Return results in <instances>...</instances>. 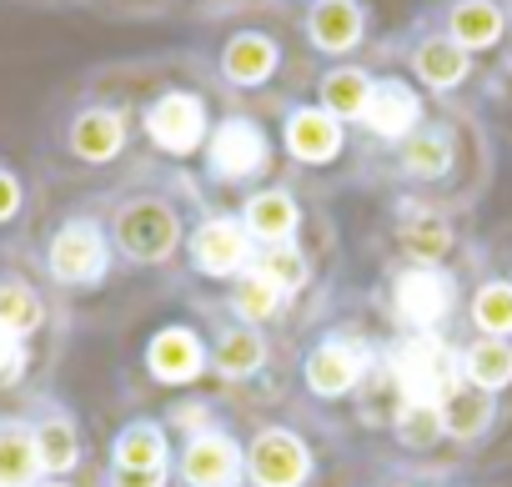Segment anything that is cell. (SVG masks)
<instances>
[{
  "label": "cell",
  "mask_w": 512,
  "mask_h": 487,
  "mask_svg": "<svg viewBox=\"0 0 512 487\" xmlns=\"http://www.w3.org/2000/svg\"><path fill=\"white\" fill-rule=\"evenodd\" d=\"M457 372H462V362L447 352V342L437 332L407 337L397 362H392V377H397V392L407 407H442V397L462 382Z\"/></svg>",
  "instance_id": "6da1fadb"
},
{
  "label": "cell",
  "mask_w": 512,
  "mask_h": 487,
  "mask_svg": "<svg viewBox=\"0 0 512 487\" xmlns=\"http://www.w3.org/2000/svg\"><path fill=\"white\" fill-rule=\"evenodd\" d=\"M272 166V141L251 116H226L206 136V171L226 186H246L256 176H267Z\"/></svg>",
  "instance_id": "7a4b0ae2"
},
{
  "label": "cell",
  "mask_w": 512,
  "mask_h": 487,
  "mask_svg": "<svg viewBox=\"0 0 512 487\" xmlns=\"http://www.w3.org/2000/svg\"><path fill=\"white\" fill-rule=\"evenodd\" d=\"M181 241V216L166 196H136L116 211V247L131 262H166Z\"/></svg>",
  "instance_id": "3957f363"
},
{
  "label": "cell",
  "mask_w": 512,
  "mask_h": 487,
  "mask_svg": "<svg viewBox=\"0 0 512 487\" xmlns=\"http://www.w3.org/2000/svg\"><path fill=\"white\" fill-rule=\"evenodd\" d=\"M452 302H457V292H452V277L442 267H412L407 262L392 277V317L402 327H412V337L437 332L452 317Z\"/></svg>",
  "instance_id": "277c9868"
},
{
  "label": "cell",
  "mask_w": 512,
  "mask_h": 487,
  "mask_svg": "<svg viewBox=\"0 0 512 487\" xmlns=\"http://www.w3.org/2000/svg\"><path fill=\"white\" fill-rule=\"evenodd\" d=\"M146 136L166 151V156H191L206 146V106L196 91H166L151 111H146Z\"/></svg>",
  "instance_id": "5b68a950"
},
{
  "label": "cell",
  "mask_w": 512,
  "mask_h": 487,
  "mask_svg": "<svg viewBox=\"0 0 512 487\" xmlns=\"http://www.w3.org/2000/svg\"><path fill=\"white\" fill-rule=\"evenodd\" d=\"M246 472L256 487H302L307 472H312V457H307V442L287 427H267L256 432L251 452H246Z\"/></svg>",
  "instance_id": "8992f818"
},
{
  "label": "cell",
  "mask_w": 512,
  "mask_h": 487,
  "mask_svg": "<svg viewBox=\"0 0 512 487\" xmlns=\"http://www.w3.org/2000/svg\"><path fill=\"white\" fill-rule=\"evenodd\" d=\"M191 262L206 277H241V272H251V236H246V226L231 221V216L201 221L196 236H191Z\"/></svg>",
  "instance_id": "52a82bcc"
},
{
  "label": "cell",
  "mask_w": 512,
  "mask_h": 487,
  "mask_svg": "<svg viewBox=\"0 0 512 487\" xmlns=\"http://www.w3.org/2000/svg\"><path fill=\"white\" fill-rule=\"evenodd\" d=\"M51 272L71 287H86V282H101L106 272V236L96 221H66L51 241Z\"/></svg>",
  "instance_id": "ba28073f"
},
{
  "label": "cell",
  "mask_w": 512,
  "mask_h": 487,
  "mask_svg": "<svg viewBox=\"0 0 512 487\" xmlns=\"http://www.w3.org/2000/svg\"><path fill=\"white\" fill-rule=\"evenodd\" d=\"M277 71H282V46H277L267 31H236V36L221 46V76H226V86H236V91L267 86Z\"/></svg>",
  "instance_id": "9c48e42d"
},
{
  "label": "cell",
  "mask_w": 512,
  "mask_h": 487,
  "mask_svg": "<svg viewBox=\"0 0 512 487\" xmlns=\"http://www.w3.org/2000/svg\"><path fill=\"white\" fill-rule=\"evenodd\" d=\"M457 146L462 136L447 126V121H422L407 141H402V176L432 186V181H447L452 166H457Z\"/></svg>",
  "instance_id": "30bf717a"
},
{
  "label": "cell",
  "mask_w": 512,
  "mask_h": 487,
  "mask_svg": "<svg viewBox=\"0 0 512 487\" xmlns=\"http://www.w3.org/2000/svg\"><path fill=\"white\" fill-rule=\"evenodd\" d=\"M282 141H287L292 161H302V166H327V161L342 156V141H347V136H342V121H337V116H327L322 106H302V111L287 116Z\"/></svg>",
  "instance_id": "8fae6325"
},
{
  "label": "cell",
  "mask_w": 512,
  "mask_h": 487,
  "mask_svg": "<svg viewBox=\"0 0 512 487\" xmlns=\"http://www.w3.org/2000/svg\"><path fill=\"white\" fill-rule=\"evenodd\" d=\"M181 477L191 487H236L241 477V452L221 432H196L181 452Z\"/></svg>",
  "instance_id": "7c38bea8"
},
{
  "label": "cell",
  "mask_w": 512,
  "mask_h": 487,
  "mask_svg": "<svg viewBox=\"0 0 512 487\" xmlns=\"http://www.w3.org/2000/svg\"><path fill=\"white\" fill-rule=\"evenodd\" d=\"M362 126H367L372 136H382V141H407V136L422 126V101H417V91L402 86V81H377Z\"/></svg>",
  "instance_id": "4fadbf2b"
},
{
  "label": "cell",
  "mask_w": 512,
  "mask_h": 487,
  "mask_svg": "<svg viewBox=\"0 0 512 487\" xmlns=\"http://www.w3.org/2000/svg\"><path fill=\"white\" fill-rule=\"evenodd\" d=\"M307 41L322 56H347L362 41L357 0H312V6H307Z\"/></svg>",
  "instance_id": "5bb4252c"
},
{
  "label": "cell",
  "mask_w": 512,
  "mask_h": 487,
  "mask_svg": "<svg viewBox=\"0 0 512 487\" xmlns=\"http://www.w3.org/2000/svg\"><path fill=\"white\" fill-rule=\"evenodd\" d=\"M297 201L292 191L272 186V191H256L246 206H241V226L251 241H267V247H287V241L297 236Z\"/></svg>",
  "instance_id": "9a60e30c"
},
{
  "label": "cell",
  "mask_w": 512,
  "mask_h": 487,
  "mask_svg": "<svg viewBox=\"0 0 512 487\" xmlns=\"http://www.w3.org/2000/svg\"><path fill=\"white\" fill-rule=\"evenodd\" d=\"M447 36H452L467 56L492 51V46H502V36H507V11L497 6V0H457V6L447 11Z\"/></svg>",
  "instance_id": "2e32d148"
},
{
  "label": "cell",
  "mask_w": 512,
  "mask_h": 487,
  "mask_svg": "<svg viewBox=\"0 0 512 487\" xmlns=\"http://www.w3.org/2000/svg\"><path fill=\"white\" fill-rule=\"evenodd\" d=\"M402 252L412 257V267H437L447 252H452V221L432 206H407L402 211Z\"/></svg>",
  "instance_id": "e0dca14e"
},
{
  "label": "cell",
  "mask_w": 512,
  "mask_h": 487,
  "mask_svg": "<svg viewBox=\"0 0 512 487\" xmlns=\"http://www.w3.org/2000/svg\"><path fill=\"white\" fill-rule=\"evenodd\" d=\"M362 367H367L362 347H352V342H322L307 357V387L317 397H342V392H352L362 382Z\"/></svg>",
  "instance_id": "ac0fdd59"
},
{
  "label": "cell",
  "mask_w": 512,
  "mask_h": 487,
  "mask_svg": "<svg viewBox=\"0 0 512 487\" xmlns=\"http://www.w3.org/2000/svg\"><path fill=\"white\" fill-rule=\"evenodd\" d=\"M121 146H126V121H121V111H111V106H86V111L71 121V151H76L81 161L101 166V161L121 156Z\"/></svg>",
  "instance_id": "d6986e66"
},
{
  "label": "cell",
  "mask_w": 512,
  "mask_h": 487,
  "mask_svg": "<svg viewBox=\"0 0 512 487\" xmlns=\"http://www.w3.org/2000/svg\"><path fill=\"white\" fill-rule=\"evenodd\" d=\"M412 71H417L432 91H457V86L467 81V71H472V56H467L452 36H427V41H417V51H412Z\"/></svg>",
  "instance_id": "ffe728a7"
},
{
  "label": "cell",
  "mask_w": 512,
  "mask_h": 487,
  "mask_svg": "<svg viewBox=\"0 0 512 487\" xmlns=\"http://www.w3.org/2000/svg\"><path fill=\"white\" fill-rule=\"evenodd\" d=\"M146 367H151V377H161L171 387L176 382H191L201 372V342H196V332H186V327L156 332V342L146 352Z\"/></svg>",
  "instance_id": "44dd1931"
},
{
  "label": "cell",
  "mask_w": 512,
  "mask_h": 487,
  "mask_svg": "<svg viewBox=\"0 0 512 487\" xmlns=\"http://www.w3.org/2000/svg\"><path fill=\"white\" fill-rule=\"evenodd\" d=\"M372 86H377V81H372L362 66H337V71L322 76L317 101H322V111L337 116V121H362V116H367V101H372Z\"/></svg>",
  "instance_id": "7402d4cb"
},
{
  "label": "cell",
  "mask_w": 512,
  "mask_h": 487,
  "mask_svg": "<svg viewBox=\"0 0 512 487\" xmlns=\"http://www.w3.org/2000/svg\"><path fill=\"white\" fill-rule=\"evenodd\" d=\"M462 382L477 387V392H502L512 387V342H497V337H477L467 352H462Z\"/></svg>",
  "instance_id": "603a6c76"
},
{
  "label": "cell",
  "mask_w": 512,
  "mask_h": 487,
  "mask_svg": "<svg viewBox=\"0 0 512 487\" xmlns=\"http://www.w3.org/2000/svg\"><path fill=\"white\" fill-rule=\"evenodd\" d=\"M437 417H442V432H447V437L472 442V437H482L487 422H492V397L477 392V387H467V382H457V387L442 397Z\"/></svg>",
  "instance_id": "cb8c5ba5"
},
{
  "label": "cell",
  "mask_w": 512,
  "mask_h": 487,
  "mask_svg": "<svg viewBox=\"0 0 512 487\" xmlns=\"http://www.w3.org/2000/svg\"><path fill=\"white\" fill-rule=\"evenodd\" d=\"M472 327L482 337H497V342L512 337V282L507 277H487L472 292Z\"/></svg>",
  "instance_id": "d4e9b609"
},
{
  "label": "cell",
  "mask_w": 512,
  "mask_h": 487,
  "mask_svg": "<svg viewBox=\"0 0 512 487\" xmlns=\"http://www.w3.org/2000/svg\"><path fill=\"white\" fill-rule=\"evenodd\" d=\"M267 362V342H262V332H251V327H231V332H221V342H216V372L221 377H231V382H241V377H251L256 367Z\"/></svg>",
  "instance_id": "484cf974"
},
{
  "label": "cell",
  "mask_w": 512,
  "mask_h": 487,
  "mask_svg": "<svg viewBox=\"0 0 512 487\" xmlns=\"http://www.w3.org/2000/svg\"><path fill=\"white\" fill-rule=\"evenodd\" d=\"M41 472L36 437L21 427H0V487H31Z\"/></svg>",
  "instance_id": "4316f807"
},
{
  "label": "cell",
  "mask_w": 512,
  "mask_h": 487,
  "mask_svg": "<svg viewBox=\"0 0 512 487\" xmlns=\"http://www.w3.org/2000/svg\"><path fill=\"white\" fill-rule=\"evenodd\" d=\"M116 467H136V472H161L166 467V432L156 422H131L116 442Z\"/></svg>",
  "instance_id": "83f0119b"
},
{
  "label": "cell",
  "mask_w": 512,
  "mask_h": 487,
  "mask_svg": "<svg viewBox=\"0 0 512 487\" xmlns=\"http://www.w3.org/2000/svg\"><path fill=\"white\" fill-rule=\"evenodd\" d=\"M251 272H256V277H267L282 297L302 292V287H307V277H312L307 257L292 247V241H287V247H267V257H262V262H251Z\"/></svg>",
  "instance_id": "f1b7e54d"
},
{
  "label": "cell",
  "mask_w": 512,
  "mask_h": 487,
  "mask_svg": "<svg viewBox=\"0 0 512 487\" xmlns=\"http://www.w3.org/2000/svg\"><path fill=\"white\" fill-rule=\"evenodd\" d=\"M231 307L241 322H272L282 312V292L267 282V277H256V272H241L236 277V292H231Z\"/></svg>",
  "instance_id": "f546056e"
},
{
  "label": "cell",
  "mask_w": 512,
  "mask_h": 487,
  "mask_svg": "<svg viewBox=\"0 0 512 487\" xmlns=\"http://www.w3.org/2000/svg\"><path fill=\"white\" fill-rule=\"evenodd\" d=\"M31 437H36V452H41V467H46V472H66V467H76L81 447H76V427H71L66 417H46Z\"/></svg>",
  "instance_id": "4dcf8cb0"
},
{
  "label": "cell",
  "mask_w": 512,
  "mask_h": 487,
  "mask_svg": "<svg viewBox=\"0 0 512 487\" xmlns=\"http://www.w3.org/2000/svg\"><path fill=\"white\" fill-rule=\"evenodd\" d=\"M0 327L16 332V337H26V332L41 327V302H36L31 287H21V282H0Z\"/></svg>",
  "instance_id": "1f68e13d"
},
{
  "label": "cell",
  "mask_w": 512,
  "mask_h": 487,
  "mask_svg": "<svg viewBox=\"0 0 512 487\" xmlns=\"http://www.w3.org/2000/svg\"><path fill=\"white\" fill-rule=\"evenodd\" d=\"M437 437H442V417H437V407H402V412H397V442H402V447L427 452Z\"/></svg>",
  "instance_id": "d6a6232c"
},
{
  "label": "cell",
  "mask_w": 512,
  "mask_h": 487,
  "mask_svg": "<svg viewBox=\"0 0 512 487\" xmlns=\"http://www.w3.org/2000/svg\"><path fill=\"white\" fill-rule=\"evenodd\" d=\"M21 372H26V347H21L16 332L0 327V387H11Z\"/></svg>",
  "instance_id": "836d02e7"
},
{
  "label": "cell",
  "mask_w": 512,
  "mask_h": 487,
  "mask_svg": "<svg viewBox=\"0 0 512 487\" xmlns=\"http://www.w3.org/2000/svg\"><path fill=\"white\" fill-rule=\"evenodd\" d=\"M166 482V467L161 472H136V467H116L111 487H161Z\"/></svg>",
  "instance_id": "e575fe53"
},
{
  "label": "cell",
  "mask_w": 512,
  "mask_h": 487,
  "mask_svg": "<svg viewBox=\"0 0 512 487\" xmlns=\"http://www.w3.org/2000/svg\"><path fill=\"white\" fill-rule=\"evenodd\" d=\"M16 206H21V186H16V176L0 171V221L16 216Z\"/></svg>",
  "instance_id": "d590c367"
},
{
  "label": "cell",
  "mask_w": 512,
  "mask_h": 487,
  "mask_svg": "<svg viewBox=\"0 0 512 487\" xmlns=\"http://www.w3.org/2000/svg\"><path fill=\"white\" fill-rule=\"evenodd\" d=\"M397 487H412V482H397Z\"/></svg>",
  "instance_id": "8d00e7d4"
},
{
  "label": "cell",
  "mask_w": 512,
  "mask_h": 487,
  "mask_svg": "<svg viewBox=\"0 0 512 487\" xmlns=\"http://www.w3.org/2000/svg\"><path fill=\"white\" fill-rule=\"evenodd\" d=\"M46 487H61V482H46Z\"/></svg>",
  "instance_id": "74e56055"
},
{
  "label": "cell",
  "mask_w": 512,
  "mask_h": 487,
  "mask_svg": "<svg viewBox=\"0 0 512 487\" xmlns=\"http://www.w3.org/2000/svg\"><path fill=\"white\" fill-rule=\"evenodd\" d=\"M507 267H512V262H507ZM507 282H512V272H507Z\"/></svg>",
  "instance_id": "f35d334b"
}]
</instances>
